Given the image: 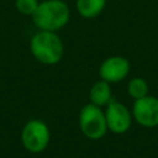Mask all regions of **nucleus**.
I'll use <instances>...</instances> for the list:
<instances>
[{"label":"nucleus","mask_w":158,"mask_h":158,"mask_svg":"<svg viewBox=\"0 0 158 158\" xmlns=\"http://www.w3.org/2000/svg\"><path fill=\"white\" fill-rule=\"evenodd\" d=\"M70 20V9L64 0H43L32 15L35 26L41 31L57 32Z\"/></svg>","instance_id":"nucleus-1"},{"label":"nucleus","mask_w":158,"mask_h":158,"mask_svg":"<svg viewBox=\"0 0 158 158\" xmlns=\"http://www.w3.org/2000/svg\"><path fill=\"white\" fill-rule=\"evenodd\" d=\"M30 52L37 62L54 65L63 58L64 44L57 32L38 30L30 40Z\"/></svg>","instance_id":"nucleus-2"},{"label":"nucleus","mask_w":158,"mask_h":158,"mask_svg":"<svg viewBox=\"0 0 158 158\" xmlns=\"http://www.w3.org/2000/svg\"><path fill=\"white\" fill-rule=\"evenodd\" d=\"M78 123L81 133L91 141L101 139L109 131L102 107H99L91 102L85 104L80 109Z\"/></svg>","instance_id":"nucleus-3"},{"label":"nucleus","mask_w":158,"mask_h":158,"mask_svg":"<svg viewBox=\"0 0 158 158\" xmlns=\"http://www.w3.org/2000/svg\"><path fill=\"white\" fill-rule=\"evenodd\" d=\"M49 141L51 131L44 121L32 118L23 125L21 131V143L27 152L35 154L41 153L48 147Z\"/></svg>","instance_id":"nucleus-4"},{"label":"nucleus","mask_w":158,"mask_h":158,"mask_svg":"<svg viewBox=\"0 0 158 158\" xmlns=\"http://www.w3.org/2000/svg\"><path fill=\"white\" fill-rule=\"evenodd\" d=\"M105 118L107 130L115 135H123L128 132L132 126L133 116L132 111L121 101L112 99L105 106Z\"/></svg>","instance_id":"nucleus-5"},{"label":"nucleus","mask_w":158,"mask_h":158,"mask_svg":"<svg viewBox=\"0 0 158 158\" xmlns=\"http://www.w3.org/2000/svg\"><path fill=\"white\" fill-rule=\"evenodd\" d=\"M133 121L144 128L158 127V98L147 95L144 98L133 100L132 105Z\"/></svg>","instance_id":"nucleus-6"},{"label":"nucleus","mask_w":158,"mask_h":158,"mask_svg":"<svg viewBox=\"0 0 158 158\" xmlns=\"http://www.w3.org/2000/svg\"><path fill=\"white\" fill-rule=\"evenodd\" d=\"M131 70L128 59L123 56H110L105 58L99 65V77L101 80L109 84H116L123 81Z\"/></svg>","instance_id":"nucleus-7"},{"label":"nucleus","mask_w":158,"mask_h":158,"mask_svg":"<svg viewBox=\"0 0 158 158\" xmlns=\"http://www.w3.org/2000/svg\"><path fill=\"white\" fill-rule=\"evenodd\" d=\"M112 99L114 98H112L111 84H109L105 80L99 79L89 89V102L99 107H105Z\"/></svg>","instance_id":"nucleus-8"},{"label":"nucleus","mask_w":158,"mask_h":158,"mask_svg":"<svg viewBox=\"0 0 158 158\" xmlns=\"http://www.w3.org/2000/svg\"><path fill=\"white\" fill-rule=\"evenodd\" d=\"M106 4L107 0H75V10L80 17L91 20L101 15Z\"/></svg>","instance_id":"nucleus-9"},{"label":"nucleus","mask_w":158,"mask_h":158,"mask_svg":"<svg viewBox=\"0 0 158 158\" xmlns=\"http://www.w3.org/2000/svg\"><path fill=\"white\" fill-rule=\"evenodd\" d=\"M126 90H127V94L130 98H132L133 100H137V99L144 98L149 94V85L144 78L135 77L128 80Z\"/></svg>","instance_id":"nucleus-10"},{"label":"nucleus","mask_w":158,"mask_h":158,"mask_svg":"<svg viewBox=\"0 0 158 158\" xmlns=\"http://www.w3.org/2000/svg\"><path fill=\"white\" fill-rule=\"evenodd\" d=\"M38 0H15L16 10L26 16H32L38 7Z\"/></svg>","instance_id":"nucleus-11"}]
</instances>
